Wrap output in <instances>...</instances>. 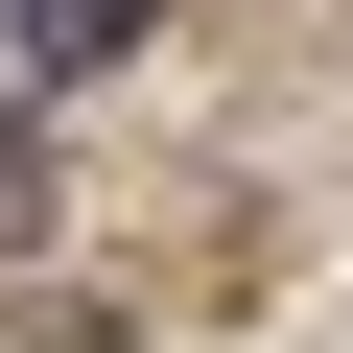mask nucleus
<instances>
[{"label": "nucleus", "instance_id": "1", "mask_svg": "<svg viewBox=\"0 0 353 353\" xmlns=\"http://www.w3.org/2000/svg\"><path fill=\"white\" fill-rule=\"evenodd\" d=\"M94 48H141V0H0V94H48V71H94Z\"/></svg>", "mask_w": 353, "mask_h": 353}, {"label": "nucleus", "instance_id": "2", "mask_svg": "<svg viewBox=\"0 0 353 353\" xmlns=\"http://www.w3.org/2000/svg\"><path fill=\"white\" fill-rule=\"evenodd\" d=\"M24 212H48V165H24V118H0V236H24Z\"/></svg>", "mask_w": 353, "mask_h": 353}]
</instances>
